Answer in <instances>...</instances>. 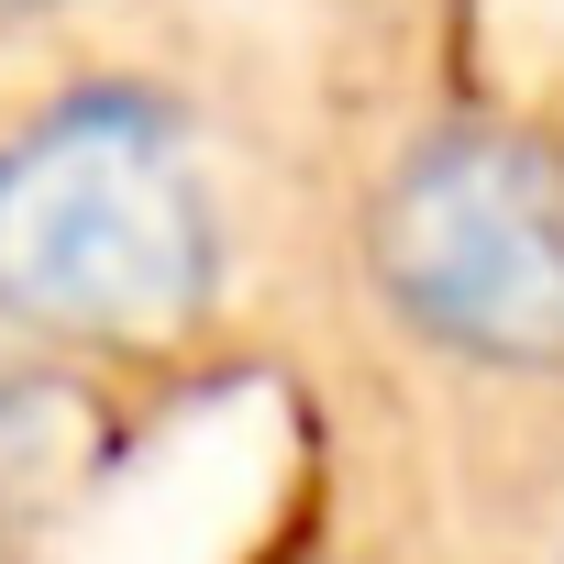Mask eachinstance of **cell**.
<instances>
[{"instance_id":"obj_2","label":"cell","mask_w":564,"mask_h":564,"mask_svg":"<svg viewBox=\"0 0 564 564\" xmlns=\"http://www.w3.org/2000/svg\"><path fill=\"white\" fill-rule=\"evenodd\" d=\"M377 289L465 366H564V144L454 122L399 155L377 199Z\"/></svg>"},{"instance_id":"obj_1","label":"cell","mask_w":564,"mask_h":564,"mask_svg":"<svg viewBox=\"0 0 564 564\" xmlns=\"http://www.w3.org/2000/svg\"><path fill=\"white\" fill-rule=\"evenodd\" d=\"M221 210L155 89H67L0 133V322L56 344H155L199 322Z\"/></svg>"},{"instance_id":"obj_3","label":"cell","mask_w":564,"mask_h":564,"mask_svg":"<svg viewBox=\"0 0 564 564\" xmlns=\"http://www.w3.org/2000/svg\"><path fill=\"white\" fill-rule=\"evenodd\" d=\"M56 443H67L56 388L45 377H0V542H12L34 520V498L56 487Z\"/></svg>"}]
</instances>
